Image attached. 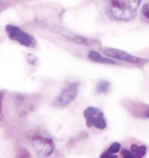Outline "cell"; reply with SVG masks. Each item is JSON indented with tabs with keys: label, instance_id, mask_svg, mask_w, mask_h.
Wrapping results in <instances>:
<instances>
[{
	"label": "cell",
	"instance_id": "obj_2",
	"mask_svg": "<svg viewBox=\"0 0 149 158\" xmlns=\"http://www.w3.org/2000/svg\"><path fill=\"white\" fill-rule=\"evenodd\" d=\"M31 144L36 153L41 157H48L54 152L55 143L47 132L37 131L31 136Z\"/></svg>",
	"mask_w": 149,
	"mask_h": 158
},
{
	"label": "cell",
	"instance_id": "obj_14",
	"mask_svg": "<svg viewBox=\"0 0 149 158\" xmlns=\"http://www.w3.org/2000/svg\"><path fill=\"white\" fill-rule=\"evenodd\" d=\"M106 158H118V156H117V154H110V156H107Z\"/></svg>",
	"mask_w": 149,
	"mask_h": 158
},
{
	"label": "cell",
	"instance_id": "obj_11",
	"mask_svg": "<svg viewBox=\"0 0 149 158\" xmlns=\"http://www.w3.org/2000/svg\"><path fill=\"white\" fill-rule=\"evenodd\" d=\"M110 90V81L107 80H100L96 85V91L99 94H106Z\"/></svg>",
	"mask_w": 149,
	"mask_h": 158
},
{
	"label": "cell",
	"instance_id": "obj_1",
	"mask_svg": "<svg viewBox=\"0 0 149 158\" xmlns=\"http://www.w3.org/2000/svg\"><path fill=\"white\" fill-rule=\"evenodd\" d=\"M142 0H110V16L121 22H129L135 19Z\"/></svg>",
	"mask_w": 149,
	"mask_h": 158
},
{
	"label": "cell",
	"instance_id": "obj_13",
	"mask_svg": "<svg viewBox=\"0 0 149 158\" xmlns=\"http://www.w3.org/2000/svg\"><path fill=\"white\" fill-rule=\"evenodd\" d=\"M121 152H122V158H134L129 149H122L121 148Z\"/></svg>",
	"mask_w": 149,
	"mask_h": 158
},
{
	"label": "cell",
	"instance_id": "obj_4",
	"mask_svg": "<svg viewBox=\"0 0 149 158\" xmlns=\"http://www.w3.org/2000/svg\"><path fill=\"white\" fill-rule=\"evenodd\" d=\"M78 91H79V83H76V81L66 83L62 88L60 93L55 96L52 105L54 107H66L68 105H70L74 101V99L78 95Z\"/></svg>",
	"mask_w": 149,
	"mask_h": 158
},
{
	"label": "cell",
	"instance_id": "obj_8",
	"mask_svg": "<svg viewBox=\"0 0 149 158\" xmlns=\"http://www.w3.org/2000/svg\"><path fill=\"white\" fill-rule=\"evenodd\" d=\"M133 154L134 158H143L145 154H147V146L145 144H137V143H133L131 146V149H129Z\"/></svg>",
	"mask_w": 149,
	"mask_h": 158
},
{
	"label": "cell",
	"instance_id": "obj_5",
	"mask_svg": "<svg viewBox=\"0 0 149 158\" xmlns=\"http://www.w3.org/2000/svg\"><path fill=\"white\" fill-rule=\"evenodd\" d=\"M83 115H84L87 127H96L99 130H105L107 127V121L105 118V114L99 107L89 106L84 110Z\"/></svg>",
	"mask_w": 149,
	"mask_h": 158
},
{
	"label": "cell",
	"instance_id": "obj_15",
	"mask_svg": "<svg viewBox=\"0 0 149 158\" xmlns=\"http://www.w3.org/2000/svg\"><path fill=\"white\" fill-rule=\"evenodd\" d=\"M1 104H2V94H0V114H1Z\"/></svg>",
	"mask_w": 149,
	"mask_h": 158
},
{
	"label": "cell",
	"instance_id": "obj_10",
	"mask_svg": "<svg viewBox=\"0 0 149 158\" xmlns=\"http://www.w3.org/2000/svg\"><path fill=\"white\" fill-rule=\"evenodd\" d=\"M66 37H69V40H71L75 43H79V44H83V46H92L91 44L92 41L86 38V37H84V36H79V35H70V36H68L66 35Z\"/></svg>",
	"mask_w": 149,
	"mask_h": 158
},
{
	"label": "cell",
	"instance_id": "obj_12",
	"mask_svg": "<svg viewBox=\"0 0 149 158\" xmlns=\"http://www.w3.org/2000/svg\"><path fill=\"white\" fill-rule=\"evenodd\" d=\"M142 15H143L144 20H147V22H148V20H149V2H145V4L143 5Z\"/></svg>",
	"mask_w": 149,
	"mask_h": 158
},
{
	"label": "cell",
	"instance_id": "obj_6",
	"mask_svg": "<svg viewBox=\"0 0 149 158\" xmlns=\"http://www.w3.org/2000/svg\"><path fill=\"white\" fill-rule=\"evenodd\" d=\"M103 53L115 60H122V62H127L132 64H145L148 62V59L139 58L137 56H133L131 53H127L122 49H116V48H105Z\"/></svg>",
	"mask_w": 149,
	"mask_h": 158
},
{
	"label": "cell",
	"instance_id": "obj_9",
	"mask_svg": "<svg viewBox=\"0 0 149 158\" xmlns=\"http://www.w3.org/2000/svg\"><path fill=\"white\" fill-rule=\"evenodd\" d=\"M121 143L119 142H112L111 144H110V147L100 156V158H106L107 156H110V154H117L119 151H121Z\"/></svg>",
	"mask_w": 149,
	"mask_h": 158
},
{
	"label": "cell",
	"instance_id": "obj_7",
	"mask_svg": "<svg viewBox=\"0 0 149 158\" xmlns=\"http://www.w3.org/2000/svg\"><path fill=\"white\" fill-rule=\"evenodd\" d=\"M87 58H89L90 60H92V62H96V63L112 64V65L117 64V62H116L115 59H112V58H110V57H107V56H103V54H101V53H99V52H96V51H90L89 54H87Z\"/></svg>",
	"mask_w": 149,
	"mask_h": 158
},
{
	"label": "cell",
	"instance_id": "obj_3",
	"mask_svg": "<svg viewBox=\"0 0 149 158\" xmlns=\"http://www.w3.org/2000/svg\"><path fill=\"white\" fill-rule=\"evenodd\" d=\"M5 31H6L7 37L11 41H15V42L20 43L21 46L28 47V48H36L37 47V40L34 38V36L23 31L21 27H18L16 25H6Z\"/></svg>",
	"mask_w": 149,
	"mask_h": 158
}]
</instances>
